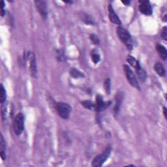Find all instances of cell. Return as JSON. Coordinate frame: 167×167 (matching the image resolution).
<instances>
[{"label": "cell", "mask_w": 167, "mask_h": 167, "mask_svg": "<svg viewBox=\"0 0 167 167\" xmlns=\"http://www.w3.org/2000/svg\"><path fill=\"white\" fill-rule=\"evenodd\" d=\"M139 11L142 14L147 16H150L152 14V8L151 4L148 0H140L139 1Z\"/></svg>", "instance_id": "8992f818"}, {"label": "cell", "mask_w": 167, "mask_h": 167, "mask_svg": "<svg viewBox=\"0 0 167 167\" xmlns=\"http://www.w3.org/2000/svg\"><path fill=\"white\" fill-rule=\"evenodd\" d=\"M82 106L87 109L92 111H95V103L91 101H84L82 102Z\"/></svg>", "instance_id": "2e32d148"}, {"label": "cell", "mask_w": 167, "mask_h": 167, "mask_svg": "<svg viewBox=\"0 0 167 167\" xmlns=\"http://www.w3.org/2000/svg\"><path fill=\"white\" fill-rule=\"evenodd\" d=\"M123 3H124V5H125V6H129V5L130 4L131 2L130 1H122L121 2Z\"/></svg>", "instance_id": "484cf974"}, {"label": "cell", "mask_w": 167, "mask_h": 167, "mask_svg": "<svg viewBox=\"0 0 167 167\" xmlns=\"http://www.w3.org/2000/svg\"><path fill=\"white\" fill-rule=\"evenodd\" d=\"M0 148H1L0 155H1L2 160L4 161L6 159V144L2 135H1V137H0Z\"/></svg>", "instance_id": "9a60e30c"}, {"label": "cell", "mask_w": 167, "mask_h": 167, "mask_svg": "<svg viewBox=\"0 0 167 167\" xmlns=\"http://www.w3.org/2000/svg\"><path fill=\"white\" fill-rule=\"evenodd\" d=\"M91 60L93 62V63L97 64V63L100 61V56L96 52H93L91 54Z\"/></svg>", "instance_id": "603a6c76"}, {"label": "cell", "mask_w": 167, "mask_h": 167, "mask_svg": "<svg viewBox=\"0 0 167 167\" xmlns=\"http://www.w3.org/2000/svg\"><path fill=\"white\" fill-rule=\"evenodd\" d=\"M127 61H128V63H129V64L132 67H133L135 69L140 66L139 61H137L136 59L132 56H128V57H127Z\"/></svg>", "instance_id": "e0dca14e"}, {"label": "cell", "mask_w": 167, "mask_h": 167, "mask_svg": "<svg viewBox=\"0 0 167 167\" xmlns=\"http://www.w3.org/2000/svg\"><path fill=\"white\" fill-rule=\"evenodd\" d=\"M56 110L57 114L62 119L68 120L70 116L72 108L65 102H58L56 105Z\"/></svg>", "instance_id": "3957f363"}, {"label": "cell", "mask_w": 167, "mask_h": 167, "mask_svg": "<svg viewBox=\"0 0 167 167\" xmlns=\"http://www.w3.org/2000/svg\"><path fill=\"white\" fill-rule=\"evenodd\" d=\"M108 11H109V18L110 21L113 24L120 26L121 22L118 16L117 15V14L114 12L112 5H109V7H108Z\"/></svg>", "instance_id": "9c48e42d"}, {"label": "cell", "mask_w": 167, "mask_h": 167, "mask_svg": "<svg viewBox=\"0 0 167 167\" xmlns=\"http://www.w3.org/2000/svg\"><path fill=\"white\" fill-rule=\"evenodd\" d=\"M116 32L120 40L127 46L129 50H131L132 49L131 36L128 31L120 26L117 28Z\"/></svg>", "instance_id": "6da1fadb"}, {"label": "cell", "mask_w": 167, "mask_h": 167, "mask_svg": "<svg viewBox=\"0 0 167 167\" xmlns=\"http://www.w3.org/2000/svg\"><path fill=\"white\" fill-rule=\"evenodd\" d=\"M104 87L107 95H110L111 92V80L110 78H107L104 82Z\"/></svg>", "instance_id": "44dd1931"}, {"label": "cell", "mask_w": 167, "mask_h": 167, "mask_svg": "<svg viewBox=\"0 0 167 167\" xmlns=\"http://www.w3.org/2000/svg\"><path fill=\"white\" fill-rule=\"evenodd\" d=\"M167 27L165 26L161 32V37L163 38L165 41L167 40Z\"/></svg>", "instance_id": "d4e9b609"}, {"label": "cell", "mask_w": 167, "mask_h": 167, "mask_svg": "<svg viewBox=\"0 0 167 167\" xmlns=\"http://www.w3.org/2000/svg\"><path fill=\"white\" fill-rule=\"evenodd\" d=\"M5 14H6V11H5V10L4 9H2V11H1V15H2V17L5 15Z\"/></svg>", "instance_id": "83f0119b"}, {"label": "cell", "mask_w": 167, "mask_h": 167, "mask_svg": "<svg viewBox=\"0 0 167 167\" xmlns=\"http://www.w3.org/2000/svg\"><path fill=\"white\" fill-rule=\"evenodd\" d=\"M112 148L110 146L106 147L105 151L100 155H97L95 158L93 159L91 162V166L93 167H100L105 163V161L109 159L111 154Z\"/></svg>", "instance_id": "7a4b0ae2"}, {"label": "cell", "mask_w": 167, "mask_h": 167, "mask_svg": "<svg viewBox=\"0 0 167 167\" xmlns=\"http://www.w3.org/2000/svg\"><path fill=\"white\" fill-rule=\"evenodd\" d=\"M154 70L157 74L161 77H164L166 75L165 69L160 62H158L155 63L154 65Z\"/></svg>", "instance_id": "5bb4252c"}, {"label": "cell", "mask_w": 167, "mask_h": 167, "mask_svg": "<svg viewBox=\"0 0 167 167\" xmlns=\"http://www.w3.org/2000/svg\"><path fill=\"white\" fill-rule=\"evenodd\" d=\"M136 73L137 75H138L140 80L142 82H144L146 78V72L142 69V68L141 67V66L139 67L137 69H136Z\"/></svg>", "instance_id": "d6986e66"}, {"label": "cell", "mask_w": 167, "mask_h": 167, "mask_svg": "<svg viewBox=\"0 0 167 167\" xmlns=\"http://www.w3.org/2000/svg\"><path fill=\"white\" fill-rule=\"evenodd\" d=\"M111 104V101H103L102 97L100 95H97L96 97L95 102V111L102 112L105 110Z\"/></svg>", "instance_id": "52a82bcc"}, {"label": "cell", "mask_w": 167, "mask_h": 167, "mask_svg": "<svg viewBox=\"0 0 167 167\" xmlns=\"http://www.w3.org/2000/svg\"><path fill=\"white\" fill-rule=\"evenodd\" d=\"M163 113H164V116L165 117V118H166L167 114H166V107H163Z\"/></svg>", "instance_id": "4316f807"}, {"label": "cell", "mask_w": 167, "mask_h": 167, "mask_svg": "<svg viewBox=\"0 0 167 167\" xmlns=\"http://www.w3.org/2000/svg\"><path fill=\"white\" fill-rule=\"evenodd\" d=\"M65 3H73V2H70V1H67V2H64Z\"/></svg>", "instance_id": "f1b7e54d"}, {"label": "cell", "mask_w": 167, "mask_h": 167, "mask_svg": "<svg viewBox=\"0 0 167 167\" xmlns=\"http://www.w3.org/2000/svg\"><path fill=\"white\" fill-rule=\"evenodd\" d=\"M70 75L72 78H83L84 76V75L82 72L77 70L76 69H75V68L71 69V70L70 71Z\"/></svg>", "instance_id": "ac0fdd59"}, {"label": "cell", "mask_w": 167, "mask_h": 167, "mask_svg": "<svg viewBox=\"0 0 167 167\" xmlns=\"http://www.w3.org/2000/svg\"><path fill=\"white\" fill-rule=\"evenodd\" d=\"M35 7L38 10V12L43 19H46L48 17L47 4L45 1H35Z\"/></svg>", "instance_id": "ba28073f"}, {"label": "cell", "mask_w": 167, "mask_h": 167, "mask_svg": "<svg viewBox=\"0 0 167 167\" xmlns=\"http://www.w3.org/2000/svg\"><path fill=\"white\" fill-rule=\"evenodd\" d=\"M24 117L22 113L20 112L17 114L13 122V131L14 134L20 135L24 129Z\"/></svg>", "instance_id": "277c9868"}, {"label": "cell", "mask_w": 167, "mask_h": 167, "mask_svg": "<svg viewBox=\"0 0 167 167\" xmlns=\"http://www.w3.org/2000/svg\"><path fill=\"white\" fill-rule=\"evenodd\" d=\"M90 39L94 45H99V38H98V37L96 35H95V34H91L90 35Z\"/></svg>", "instance_id": "cb8c5ba5"}, {"label": "cell", "mask_w": 167, "mask_h": 167, "mask_svg": "<svg viewBox=\"0 0 167 167\" xmlns=\"http://www.w3.org/2000/svg\"><path fill=\"white\" fill-rule=\"evenodd\" d=\"M124 70L125 72V74L126 75L127 79L129 81L130 84L132 86L136 88V89L140 90V86H139L138 80H137V78L136 76L135 75L134 72H132V71L131 69V68L127 65H124Z\"/></svg>", "instance_id": "5b68a950"}, {"label": "cell", "mask_w": 167, "mask_h": 167, "mask_svg": "<svg viewBox=\"0 0 167 167\" xmlns=\"http://www.w3.org/2000/svg\"><path fill=\"white\" fill-rule=\"evenodd\" d=\"M156 50L158 52L159 55L162 60L166 61L167 59V51L166 48L163 45L158 44L156 45Z\"/></svg>", "instance_id": "7c38bea8"}, {"label": "cell", "mask_w": 167, "mask_h": 167, "mask_svg": "<svg viewBox=\"0 0 167 167\" xmlns=\"http://www.w3.org/2000/svg\"><path fill=\"white\" fill-rule=\"evenodd\" d=\"M80 17L83 22L87 24V25H94L95 22L93 19L89 14H87L85 13H81L80 14Z\"/></svg>", "instance_id": "4fadbf2b"}, {"label": "cell", "mask_w": 167, "mask_h": 167, "mask_svg": "<svg viewBox=\"0 0 167 167\" xmlns=\"http://www.w3.org/2000/svg\"><path fill=\"white\" fill-rule=\"evenodd\" d=\"M56 57L57 60L60 61H64L66 60V57L65 56L64 52L62 50H58L56 52Z\"/></svg>", "instance_id": "7402d4cb"}, {"label": "cell", "mask_w": 167, "mask_h": 167, "mask_svg": "<svg viewBox=\"0 0 167 167\" xmlns=\"http://www.w3.org/2000/svg\"><path fill=\"white\" fill-rule=\"evenodd\" d=\"M115 99H116V105L114 108V112L116 114H118V112H120L123 100H124V94H123V93L117 92L115 97Z\"/></svg>", "instance_id": "8fae6325"}, {"label": "cell", "mask_w": 167, "mask_h": 167, "mask_svg": "<svg viewBox=\"0 0 167 167\" xmlns=\"http://www.w3.org/2000/svg\"><path fill=\"white\" fill-rule=\"evenodd\" d=\"M29 71H30L31 76L33 78H37V68L36 58L34 54H32L30 56V63H29Z\"/></svg>", "instance_id": "30bf717a"}, {"label": "cell", "mask_w": 167, "mask_h": 167, "mask_svg": "<svg viewBox=\"0 0 167 167\" xmlns=\"http://www.w3.org/2000/svg\"><path fill=\"white\" fill-rule=\"evenodd\" d=\"M0 102H1L2 104H3V103L6 102V98H7V95H6V91L3 85L1 84V88H0Z\"/></svg>", "instance_id": "ffe728a7"}]
</instances>
